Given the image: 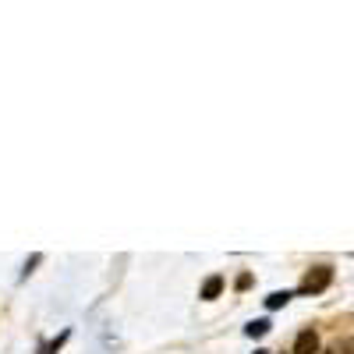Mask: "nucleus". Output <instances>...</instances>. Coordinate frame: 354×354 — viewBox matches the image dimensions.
Returning a JSON list of instances; mask_svg holds the SVG:
<instances>
[{"instance_id":"obj_1","label":"nucleus","mask_w":354,"mask_h":354,"mask_svg":"<svg viewBox=\"0 0 354 354\" xmlns=\"http://www.w3.org/2000/svg\"><path fill=\"white\" fill-rule=\"evenodd\" d=\"M330 283H333V270L330 266H315V270H308L305 280H301V294H319V290H326Z\"/></svg>"},{"instance_id":"obj_5","label":"nucleus","mask_w":354,"mask_h":354,"mask_svg":"<svg viewBox=\"0 0 354 354\" xmlns=\"http://www.w3.org/2000/svg\"><path fill=\"white\" fill-rule=\"evenodd\" d=\"M68 337H71V333L64 330V333H61V337H57V340H46V344L39 347V354H57V351H61V347H64V340H68Z\"/></svg>"},{"instance_id":"obj_4","label":"nucleus","mask_w":354,"mask_h":354,"mask_svg":"<svg viewBox=\"0 0 354 354\" xmlns=\"http://www.w3.org/2000/svg\"><path fill=\"white\" fill-rule=\"evenodd\" d=\"M248 337H266L270 333V319H255V322H248V330H245Z\"/></svg>"},{"instance_id":"obj_3","label":"nucleus","mask_w":354,"mask_h":354,"mask_svg":"<svg viewBox=\"0 0 354 354\" xmlns=\"http://www.w3.org/2000/svg\"><path fill=\"white\" fill-rule=\"evenodd\" d=\"M220 290H223V277H209V280L202 283V298L213 301V298H220Z\"/></svg>"},{"instance_id":"obj_7","label":"nucleus","mask_w":354,"mask_h":354,"mask_svg":"<svg viewBox=\"0 0 354 354\" xmlns=\"http://www.w3.org/2000/svg\"><path fill=\"white\" fill-rule=\"evenodd\" d=\"M39 262H43V255H32V259H28V262H25V270H21V280H25L28 273H32V270H36Z\"/></svg>"},{"instance_id":"obj_6","label":"nucleus","mask_w":354,"mask_h":354,"mask_svg":"<svg viewBox=\"0 0 354 354\" xmlns=\"http://www.w3.org/2000/svg\"><path fill=\"white\" fill-rule=\"evenodd\" d=\"M290 301V290H277V294H270V298H266V305L270 308H283Z\"/></svg>"},{"instance_id":"obj_8","label":"nucleus","mask_w":354,"mask_h":354,"mask_svg":"<svg viewBox=\"0 0 354 354\" xmlns=\"http://www.w3.org/2000/svg\"><path fill=\"white\" fill-rule=\"evenodd\" d=\"M245 287H252V277L245 273V277H238V290H245Z\"/></svg>"},{"instance_id":"obj_2","label":"nucleus","mask_w":354,"mask_h":354,"mask_svg":"<svg viewBox=\"0 0 354 354\" xmlns=\"http://www.w3.org/2000/svg\"><path fill=\"white\" fill-rule=\"evenodd\" d=\"M294 354H319V333L315 330H301L294 340Z\"/></svg>"},{"instance_id":"obj_9","label":"nucleus","mask_w":354,"mask_h":354,"mask_svg":"<svg viewBox=\"0 0 354 354\" xmlns=\"http://www.w3.org/2000/svg\"><path fill=\"white\" fill-rule=\"evenodd\" d=\"M255 354H270V351H255Z\"/></svg>"}]
</instances>
